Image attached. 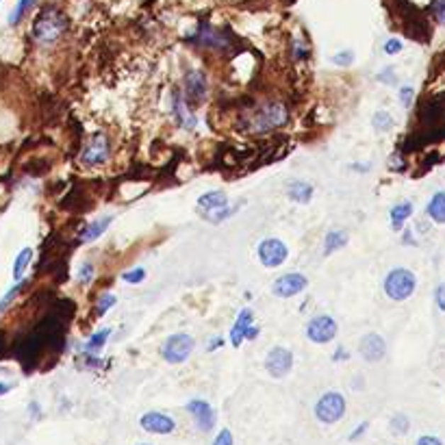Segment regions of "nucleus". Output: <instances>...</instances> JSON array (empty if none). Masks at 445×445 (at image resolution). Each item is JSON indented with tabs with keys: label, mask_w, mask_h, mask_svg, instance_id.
I'll use <instances>...</instances> for the list:
<instances>
[{
	"label": "nucleus",
	"mask_w": 445,
	"mask_h": 445,
	"mask_svg": "<svg viewBox=\"0 0 445 445\" xmlns=\"http://www.w3.org/2000/svg\"><path fill=\"white\" fill-rule=\"evenodd\" d=\"M67 28V18L57 7H46L33 22V38L42 44L57 42Z\"/></svg>",
	"instance_id": "nucleus-1"
},
{
	"label": "nucleus",
	"mask_w": 445,
	"mask_h": 445,
	"mask_svg": "<svg viewBox=\"0 0 445 445\" xmlns=\"http://www.w3.org/2000/svg\"><path fill=\"white\" fill-rule=\"evenodd\" d=\"M415 274L410 269H404V267H395L387 274L385 278V293L395 300V302H402V300H408L415 291Z\"/></svg>",
	"instance_id": "nucleus-2"
},
{
	"label": "nucleus",
	"mask_w": 445,
	"mask_h": 445,
	"mask_svg": "<svg viewBox=\"0 0 445 445\" xmlns=\"http://www.w3.org/2000/svg\"><path fill=\"white\" fill-rule=\"evenodd\" d=\"M289 120V111L285 105H281V102H269V105L261 107L252 120H250V128L254 133H267V130H274V128H281L285 126Z\"/></svg>",
	"instance_id": "nucleus-3"
},
{
	"label": "nucleus",
	"mask_w": 445,
	"mask_h": 445,
	"mask_svg": "<svg viewBox=\"0 0 445 445\" xmlns=\"http://www.w3.org/2000/svg\"><path fill=\"white\" fill-rule=\"evenodd\" d=\"M344 415H346V398L337 391L324 393L315 404V417L322 424H328V426L337 424Z\"/></svg>",
	"instance_id": "nucleus-4"
},
{
	"label": "nucleus",
	"mask_w": 445,
	"mask_h": 445,
	"mask_svg": "<svg viewBox=\"0 0 445 445\" xmlns=\"http://www.w3.org/2000/svg\"><path fill=\"white\" fill-rule=\"evenodd\" d=\"M193 339L189 337V334H183V332H179V334H172L169 337L165 344H163V348H161V356L167 361V363H172V365H179V363H183V361H187V356L193 352Z\"/></svg>",
	"instance_id": "nucleus-5"
},
{
	"label": "nucleus",
	"mask_w": 445,
	"mask_h": 445,
	"mask_svg": "<svg viewBox=\"0 0 445 445\" xmlns=\"http://www.w3.org/2000/svg\"><path fill=\"white\" fill-rule=\"evenodd\" d=\"M109 159V142L105 135H94L87 142V146L81 152V163L85 167H98Z\"/></svg>",
	"instance_id": "nucleus-6"
},
{
	"label": "nucleus",
	"mask_w": 445,
	"mask_h": 445,
	"mask_svg": "<svg viewBox=\"0 0 445 445\" xmlns=\"http://www.w3.org/2000/svg\"><path fill=\"white\" fill-rule=\"evenodd\" d=\"M287 257H289V250L281 239H263L259 244V261L265 267H271V269L278 267L287 261Z\"/></svg>",
	"instance_id": "nucleus-7"
},
{
	"label": "nucleus",
	"mask_w": 445,
	"mask_h": 445,
	"mask_svg": "<svg viewBox=\"0 0 445 445\" xmlns=\"http://www.w3.org/2000/svg\"><path fill=\"white\" fill-rule=\"evenodd\" d=\"M293 367V354L285 348H271L265 359V369L271 378H285Z\"/></svg>",
	"instance_id": "nucleus-8"
},
{
	"label": "nucleus",
	"mask_w": 445,
	"mask_h": 445,
	"mask_svg": "<svg viewBox=\"0 0 445 445\" xmlns=\"http://www.w3.org/2000/svg\"><path fill=\"white\" fill-rule=\"evenodd\" d=\"M187 413L193 417L198 430L202 432H211L215 428V410L209 402L204 400H189L187 402Z\"/></svg>",
	"instance_id": "nucleus-9"
},
{
	"label": "nucleus",
	"mask_w": 445,
	"mask_h": 445,
	"mask_svg": "<svg viewBox=\"0 0 445 445\" xmlns=\"http://www.w3.org/2000/svg\"><path fill=\"white\" fill-rule=\"evenodd\" d=\"M337 334V322L330 315H317L306 326V337H309L313 344H328Z\"/></svg>",
	"instance_id": "nucleus-10"
},
{
	"label": "nucleus",
	"mask_w": 445,
	"mask_h": 445,
	"mask_svg": "<svg viewBox=\"0 0 445 445\" xmlns=\"http://www.w3.org/2000/svg\"><path fill=\"white\" fill-rule=\"evenodd\" d=\"M140 426H142V430H146L150 434H172L176 430V422L165 413H159V410L144 413L140 419Z\"/></svg>",
	"instance_id": "nucleus-11"
},
{
	"label": "nucleus",
	"mask_w": 445,
	"mask_h": 445,
	"mask_svg": "<svg viewBox=\"0 0 445 445\" xmlns=\"http://www.w3.org/2000/svg\"><path fill=\"white\" fill-rule=\"evenodd\" d=\"M306 285H309V281H306L302 274H285V276H281L276 283H274L271 291L278 298H293V295L302 293L306 289Z\"/></svg>",
	"instance_id": "nucleus-12"
},
{
	"label": "nucleus",
	"mask_w": 445,
	"mask_h": 445,
	"mask_svg": "<svg viewBox=\"0 0 445 445\" xmlns=\"http://www.w3.org/2000/svg\"><path fill=\"white\" fill-rule=\"evenodd\" d=\"M359 352L361 356L367 361V363H376L381 361L387 352V346H385V339L376 332H369L361 339V346H359Z\"/></svg>",
	"instance_id": "nucleus-13"
},
{
	"label": "nucleus",
	"mask_w": 445,
	"mask_h": 445,
	"mask_svg": "<svg viewBox=\"0 0 445 445\" xmlns=\"http://www.w3.org/2000/svg\"><path fill=\"white\" fill-rule=\"evenodd\" d=\"M185 91H187V98L191 102H202V98L207 96V77H204L200 70H191L187 77H185Z\"/></svg>",
	"instance_id": "nucleus-14"
},
{
	"label": "nucleus",
	"mask_w": 445,
	"mask_h": 445,
	"mask_svg": "<svg viewBox=\"0 0 445 445\" xmlns=\"http://www.w3.org/2000/svg\"><path fill=\"white\" fill-rule=\"evenodd\" d=\"M198 207L200 211H204V215H213L222 209L228 207V196L224 191H209V193H204L198 198Z\"/></svg>",
	"instance_id": "nucleus-15"
},
{
	"label": "nucleus",
	"mask_w": 445,
	"mask_h": 445,
	"mask_svg": "<svg viewBox=\"0 0 445 445\" xmlns=\"http://www.w3.org/2000/svg\"><path fill=\"white\" fill-rule=\"evenodd\" d=\"M250 326H252V311L250 309H244L242 313H239V317H237V322H235V326L230 330V341H232L235 348H239V346L244 344V339H246Z\"/></svg>",
	"instance_id": "nucleus-16"
},
{
	"label": "nucleus",
	"mask_w": 445,
	"mask_h": 445,
	"mask_svg": "<svg viewBox=\"0 0 445 445\" xmlns=\"http://www.w3.org/2000/svg\"><path fill=\"white\" fill-rule=\"evenodd\" d=\"M172 107H174V116L179 118L181 126H183V128H187V130H193V128H196V118H193V113L189 111L187 102L183 100V96H181V94H174V102H172Z\"/></svg>",
	"instance_id": "nucleus-17"
},
{
	"label": "nucleus",
	"mask_w": 445,
	"mask_h": 445,
	"mask_svg": "<svg viewBox=\"0 0 445 445\" xmlns=\"http://www.w3.org/2000/svg\"><path fill=\"white\" fill-rule=\"evenodd\" d=\"M428 215L436 224H445V191H436L428 204Z\"/></svg>",
	"instance_id": "nucleus-18"
},
{
	"label": "nucleus",
	"mask_w": 445,
	"mask_h": 445,
	"mask_svg": "<svg viewBox=\"0 0 445 445\" xmlns=\"http://www.w3.org/2000/svg\"><path fill=\"white\" fill-rule=\"evenodd\" d=\"M289 198L298 204H306L311 198H313V187L304 181H295L289 185Z\"/></svg>",
	"instance_id": "nucleus-19"
},
{
	"label": "nucleus",
	"mask_w": 445,
	"mask_h": 445,
	"mask_svg": "<svg viewBox=\"0 0 445 445\" xmlns=\"http://www.w3.org/2000/svg\"><path fill=\"white\" fill-rule=\"evenodd\" d=\"M410 215H413V204H410V202L395 204V207L391 209V226H393V230H400Z\"/></svg>",
	"instance_id": "nucleus-20"
},
{
	"label": "nucleus",
	"mask_w": 445,
	"mask_h": 445,
	"mask_svg": "<svg viewBox=\"0 0 445 445\" xmlns=\"http://www.w3.org/2000/svg\"><path fill=\"white\" fill-rule=\"evenodd\" d=\"M109 226H111V215L102 218V220H96V222H91L87 228H83L81 239H83V242H94V239H98V237H100L102 232H105Z\"/></svg>",
	"instance_id": "nucleus-21"
},
{
	"label": "nucleus",
	"mask_w": 445,
	"mask_h": 445,
	"mask_svg": "<svg viewBox=\"0 0 445 445\" xmlns=\"http://www.w3.org/2000/svg\"><path fill=\"white\" fill-rule=\"evenodd\" d=\"M346 244H348V232H344V230H332V232H328V235H326L324 254L328 257V254H332L334 250L344 248Z\"/></svg>",
	"instance_id": "nucleus-22"
},
{
	"label": "nucleus",
	"mask_w": 445,
	"mask_h": 445,
	"mask_svg": "<svg viewBox=\"0 0 445 445\" xmlns=\"http://www.w3.org/2000/svg\"><path fill=\"white\" fill-rule=\"evenodd\" d=\"M30 259H33V250H30V248H24V250L16 257V263H13V278H16L18 283L22 281L24 269L28 267Z\"/></svg>",
	"instance_id": "nucleus-23"
},
{
	"label": "nucleus",
	"mask_w": 445,
	"mask_h": 445,
	"mask_svg": "<svg viewBox=\"0 0 445 445\" xmlns=\"http://www.w3.org/2000/svg\"><path fill=\"white\" fill-rule=\"evenodd\" d=\"M33 5H35V0H18L16 9H13L11 16H9V24H11V26H18V24L22 22V18L33 9Z\"/></svg>",
	"instance_id": "nucleus-24"
},
{
	"label": "nucleus",
	"mask_w": 445,
	"mask_h": 445,
	"mask_svg": "<svg viewBox=\"0 0 445 445\" xmlns=\"http://www.w3.org/2000/svg\"><path fill=\"white\" fill-rule=\"evenodd\" d=\"M111 334V330L109 328H105L102 332H96L87 344H85V352H98V350H102V346L107 344V337Z\"/></svg>",
	"instance_id": "nucleus-25"
},
{
	"label": "nucleus",
	"mask_w": 445,
	"mask_h": 445,
	"mask_svg": "<svg viewBox=\"0 0 445 445\" xmlns=\"http://www.w3.org/2000/svg\"><path fill=\"white\" fill-rule=\"evenodd\" d=\"M122 281L124 283H130V285H140L146 281V269L144 267H135V269H128L122 274Z\"/></svg>",
	"instance_id": "nucleus-26"
},
{
	"label": "nucleus",
	"mask_w": 445,
	"mask_h": 445,
	"mask_svg": "<svg viewBox=\"0 0 445 445\" xmlns=\"http://www.w3.org/2000/svg\"><path fill=\"white\" fill-rule=\"evenodd\" d=\"M116 304V295H111V293H105V295H102L100 300H98V306H96V313L102 317V315H105L109 309H111V306Z\"/></svg>",
	"instance_id": "nucleus-27"
},
{
	"label": "nucleus",
	"mask_w": 445,
	"mask_h": 445,
	"mask_svg": "<svg viewBox=\"0 0 445 445\" xmlns=\"http://www.w3.org/2000/svg\"><path fill=\"white\" fill-rule=\"evenodd\" d=\"M373 126L378 128V130H389V128L393 126V118H391L389 113L381 111V113H376V116H373Z\"/></svg>",
	"instance_id": "nucleus-28"
},
{
	"label": "nucleus",
	"mask_w": 445,
	"mask_h": 445,
	"mask_svg": "<svg viewBox=\"0 0 445 445\" xmlns=\"http://www.w3.org/2000/svg\"><path fill=\"white\" fill-rule=\"evenodd\" d=\"M332 63H334V65H339V67H348V65H352V63H354V52H352V50L339 52V55H334V57H332Z\"/></svg>",
	"instance_id": "nucleus-29"
},
{
	"label": "nucleus",
	"mask_w": 445,
	"mask_h": 445,
	"mask_svg": "<svg viewBox=\"0 0 445 445\" xmlns=\"http://www.w3.org/2000/svg\"><path fill=\"white\" fill-rule=\"evenodd\" d=\"M91 278H94V265H91V263H83V267H81V271H79V283L89 285Z\"/></svg>",
	"instance_id": "nucleus-30"
},
{
	"label": "nucleus",
	"mask_w": 445,
	"mask_h": 445,
	"mask_svg": "<svg viewBox=\"0 0 445 445\" xmlns=\"http://www.w3.org/2000/svg\"><path fill=\"white\" fill-rule=\"evenodd\" d=\"M211 445H235V439H232V432L228 430V428H224L215 439H213V443Z\"/></svg>",
	"instance_id": "nucleus-31"
},
{
	"label": "nucleus",
	"mask_w": 445,
	"mask_h": 445,
	"mask_svg": "<svg viewBox=\"0 0 445 445\" xmlns=\"http://www.w3.org/2000/svg\"><path fill=\"white\" fill-rule=\"evenodd\" d=\"M20 289H22V283H18V285H16L13 289H9V293H7V295H5L3 300H0V313H3V311L7 309V306L11 304V300H13V298L18 295V291H20Z\"/></svg>",
	"instance_id": "nucleus-32"
},
{
	"label": "nucleus",
	"mask_w": 445,
	"mask_h": 445,
	"mask_svg": "<svg viewBox=\"0 0 445 445\" xmlns=\"http://www.w3.org/2000/svg\"><path fill=\"white\" fill-rule=\"evenodd\" d=\"M391 426H393V430H395V432L404 434V432H408V417H406V415H395Z\"/></svg>",
	"instance_id": "nucleus-33"
},
{
	"label": "nucleus",
	"mask_w": 445,
	"mask_h": 445,
	"mask_svg": "<svg viewBox=\"0 0 445 445\" xmlns=\"http://www.w3.org/2000/svg\"><path fill=\"white\" fill-rule=\"evenodd\" d=\"M434 300H436V306L445 313V283H441L434 291Z\"/></svg>",
	"instance_id": "nucleus-34"
},
{
	"label": "nucleus",
	"mask_w": 445,
	"mask_h": 445,
	"mask_svg": "<svg viewBox=\"0 0 445 445\" xmlns=\"http://www.w3.org/2000/svg\"><path fill=\"white\" fill-rule=\"evenodd\" d=\"M413 96H415L413 87H402V91H400L402 105H404V107H410V102H413Z\"/></svg>",
	"instance_id": "nucleus-35"
},
{
	"label": "nucleus",
	"mask_w": 445,
	"mask_h": 445,
	"mask_svg": "<svg viewBox=\"0 0 445 445\" xmlns=\"http://www.w3.org/2000/svg\"><path fill=\"white\" fill-rule=\"evenodd\" d=\"M415 445H443V441L439 436H434V434H424V436L417 439Z\"/></svg>",
	"instance_id": "nucleus-36"
},
{
	"label": "nucleus",
	"mask_w": 445,
	"mask_h": 445,
	"mask_svg": "<svg viewBox=\"0 0 445 445\" xmlns=\"http://www.w3.org/2000/svg\"><path fill=\"white\" fill-rule=\"evenodd\" d=\"M402 50V42L400 40H389L387 44H385V52L387 55H398Z\"/></svg>",
	"instance_id": "nucleus-37"
},
{
	"label": "nucleus",
	"mask_w": 445,
	"mask_h": 445,
	"mask_svg": "<svg viewBox=\"0 0 445 445\" xmlns=\"http://www.w3.org/2000/svg\"><path fill=\"white\" fill-rule=\"evenodd\" d=\"M434 13H436V20L441 24H445V0H436V3H434Z\"/></svg>",
	"instance_id": "nucleus-38"
},
{
	"label": "nucleus",
	"mask_w": 445,
	"mask_h": 445,
	"mask_svg": "<svg viewBox=\"0 0 445 445\" xmlns=\"http://www.w3.org/2000/svg\"><path fill=\"white\" fill-rule=\"evenodd\" d=\"M367 428H369V424H367V422H363V424H361V426H359V428L350 434V441H356V439H359V436L367 430Z\"/></svg>",
	"instance_id": "nucleus-39"
},
{
	"label": "nucleus",
	"mask_w": 445,
	"mask_h": 445,
	"mask_svg": "<svg viewBox=\"0 0 445 445\" xmlns=\"http://www.w3.org/2000/svg\"><path fill=\"white\" fill-rule=\"evenodd\" d=\"M220 346H224V339H222V337H215V339L211 341V346H209V352H213V350H218Z\"/></svg>",
	"instance_id": "nucleus-40"
},
{
	"label": "nucleus",
	"mask_w": 445,
	"mask_h": 445,
	"mask_svg": "<svg viewBox=\"0 0 445 445\" xmlns=\"http://www.w3.org/2000/svg\"><path fill=\"white\" fill-rule=\"evenodd\" d=\"M257 337H259V328L252 324V326H250V330H248V334H246V339H257Z\"/></svg>",
	"instance_id": "nucleus-41"
},
{
	"label": "nucleus",
	"mask_w": 445,
	"mask_h": 445,
	"mask_svg": "<svg viewBox=\"0 0 445 445\" xmlns=\"http://www.w3.org/2000/svg\"><path fill=\"white\" fill-rule=\"evenodd\" d=\"M11 391V385H7V383H0V395H5V393H9Z\"/></svg>",
	"instance_id": "nucleus-42"
},
{
	"label": "nucleus",
	"mask_w": 445,
	"mask_h": 445,
	"mask_svg": "<svg viewBox=\"0 0 445 445\" xmlns=\"http://www.w3.org/2000/svg\"><path fill=\"white\" fill-rule=\"evenodd\" d=\"M142 445H148V443H142Z\"/></svg>",
	"instance_id": "nucleus-43"
}]
</instances>
